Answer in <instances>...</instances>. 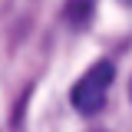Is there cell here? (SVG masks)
<instances>
[{
	"label": "cell",
	"instance_id": "cell-4",
	"mask_svg": "<svg viewBox=\"0 0 132 132\" xmlns=\"http://www.w3.org/2000/svg\"><path fill=\"white\" fill-rule=\"evenodd\" d=\"M129 96H132V86H129Z\"/></svg>",
	"mask_w": 132,
	"mask_h": 132
},
{
	"label": "cell",
	"instance_id": "cell-3",
	"mask_svg": "<svg viewBox=\"0 0 132 132\" xmlns=\"http://www.w3.org/2000/svg\"><path fill=\"white\" fill-rule=\"evenodd\" d=\"M119 3H126V7H132V0H119Z\"/></svg>",
	"mask_w": 132,
	"mask_h": 132
},
{
	"label": "cell",
	"instance_id": "cell-2",
	"mask_svg": "<svg viewBox=\"0 0 132 132\" xmlns=\"http://www.w3.org/2000/svg\"><path fill=\"white\" fill-rule=\"evenodd\" d=\"M93 7H96V0H69L66 3V10H63V16H66V23L69 27H86L89 20H93Z\"/></svg>",
	"mask_w": 132,
	"mask_h": 132
},
{
	"label": "cell",
	"instance_id": "cell-1",
	"mask_svg": "<svg viewBox=\"0 0 132 132\" xmlns=\"http://www.w3.org/2000/svg\"><path fill=\"white\" fill-rule=\"evenodd\" d=\"M112 79H116L112 60H96V63L76 79V86H73V93H69L73 106H76L82 116H96L99 109L106 106V96H109Z\"/></svg>",
	"mask_w": 132,
	"mask_h": 132
}]
</instances>
